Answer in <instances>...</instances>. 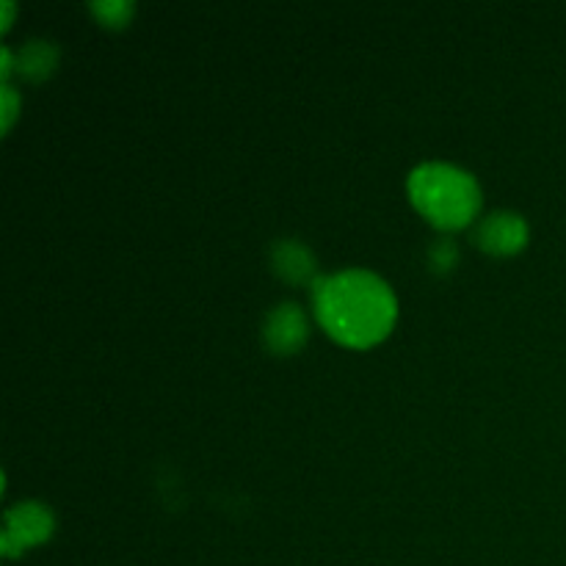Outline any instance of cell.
Masks as SVG:
<instances>
[{
	"label": "cell",
	"instance_id": "1",
	"mask_svg": "<svg viewBox=\"0 0 566 566\" xmlns=\"http://www.w3.org/2000/svg\"><path fill=\"white\" fill-rule=\"evenodd\" d=\"M313 310L326 335L352 348L385 340L398 318L392 287L365 269H346L313 282Z\"/></svg>",
	"mask_w": 566,
	"mask_h": 566
},
{
	"label": "cell",
	"instance_id": "2",
	"mask_svg": "<svg viewBox=\"0 0 566 566\" xmlns=\"http://www.w3.org/2000/svg\"><path fill=\"white\" fill-rule=\"evenodd\" d=\"M409 199L437 230H462L479 216L481 188L470 171L453 164L429 160L409 171Z\"/></svg>",
	"mask_w": 566,
	"mask_h": 566
},
{
	"label": "cell",
	"instance_id": "3",
	"mask_svg": "<svg viewBox=\"0 0 566 566\" xmlns=\"http://www.w3.org/2000/svg\"><path fill=\"white\" fill-rule=\"evenodd\" d=\"M55 531V517L44 503L22 501L3 514L0 531V553L6 558H17L42 542H48Z\"/></svg>",
	"mask_w": 566,
	"mask_h": 566
},
{
	"label": "cell",
	"instance_id": "4",
	"mask_svg": "<svg viewBox=\"0 0 566 566\" xmlns=\"http://www.w3.org/2000/svg\"><path fill=\"white\" fill-rule=\"evenodd\" d=\"M528 221L514 210H492L473 230L475 247L486 254H495V258L517 254L528 243Z\"/></svg>",
	"mask_w": 566,
	"mask_h": 566
},
{
	"label": "cell",
	"instance_id": "5",
	"mask_svg": "<svg viewBox=\"0 0 566 566\" xmlns=\"http://www.w3.org/2000/svg\"><path fill=\"white\" fill-rule=\"evenodd\" d=\"M310 321L296 302H282L263 321V346L276 357H291L307 343Z\"/></svg>",
	"mask_w": 566,
	"mask_h": 566
},
{
	"label": "cell",
	"instance_id": "6",
	"mask_svg": "<svg viewBox=\"0 0 566 566\" xmlns=\"http://www.w3.org/2000/svg\"><path fill=\"white\" fill-rule=\"evenodd\" d=\"M269 258L274 274L280 276V280H285L287 285L313 287V282L318 280V276H315L318 263H315L313 249L304 241H298V238H280V241H274Z\"/></svg>",
	"mask_w": 566,
	"mask_h": 566
},
{
	"label": "cell",
	"instance_id": "7",
	"mask_svg": "<svg viewBox=\"0 0 566 566\" xmlns=\"http://www.w3.org/2000/svg\"><path fill=\"white\" fill-rule=\"evenodd\" d=\"M14 66L25 81H44L59 66V48L53 42H48V39H28L20 48V53H17Z\"/></svg>",
	"mask_w": 566,
	"mask_h": 566
},
{
	"label": "cell",
	"instance_id": "8",
	"mask_svg": "<svg viewBox=\"0 0 566 566\" xmlns=\"http://www.w3.org/2000/svg\"><path fill=\"white\" fill-rule=\"evenodd\" d=\"M88 11L105 28H125L136 14V3H130V0H97V3H88Z\"/></svg>",
	"mask_w": 566,
	"mask_h": 566
},
{
	"label": "cell",
	"instance_id": "9",
	"mask_svg": "<svg viewBox=\"0 0 566 566\" xmlns=\"http://www.w3.org/2000/svg\"><path fill=\"white\" fill-rule=\"evenodd\" d=\"M457 260H459L457 241H451V238H437V241H431L429 269L434 271V274H448V271H453Z\"/></svg>",
	"mask_w": 566,
	"mask_h": 566
},
{
	"label": "cell",
	"instance_id": "10",
	"mask_svg": "<svg viewBox=\"0 0 566 566\" xmlns=\"http://www.w3.org/2000/svg\"><path fill=\"white\" fill-rule=\"evenodd\" d=\"M0 103H3V133H9L17 119V111H20V94L11 83H3V88H0Z\"/></svg>",
	"mask_w": 566,
	"mask_h": 566
},
{
	"label": "cell",
	"instance_id": "11",
	"mask_svg": "<svg viewBox=\"0 0 566 566\" xmlns=\"http://www.w3.org/2000/svg\"><path fill=\"white\" fill-rule=\"evenodd\" d=\"M14 53H11V48H3L0 50V77H3V83H9V75L14 72Z\"/></svg>",
	"mask_w": 566,
	"mask_h": 566
},
{
	"label": "cell",
	"instance_id": "12",
	"mask_svg": "<svg viewBox=\"0 0 566 566\" xmlns=\"http://www.w3.org/2000/svg\"><path fill=\"white\" fill-rule=\"evenodd\" d=\"M0 11H3V20H0V31H9L11 17H14V3H11V0H3V3H0Z\"/></svg>",
	"mask_w": 566,
	"mask_h": 566
}]
</instances>
